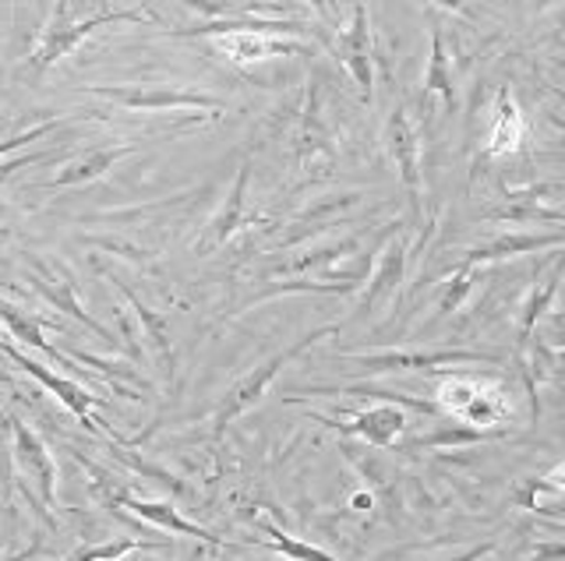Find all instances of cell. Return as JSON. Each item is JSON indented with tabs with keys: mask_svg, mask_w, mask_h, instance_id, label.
<instances>
[{
	"mask_svg": "<svg viewBox=\"0 0 565 561\" xmlns=\"http://www.w3.org/2000/svg\"><path fill=\"white\" fill-rule=\"evenodd\" d=\"M385 149L393 155V163L399 170V181L406 187V202H411V219L414 226H420L424 219V170H420V134L414 128L411 114L399 103L388 114V125H385Z\"/></svg>",
	"mask_w": 565,
	"mask_h": 561,
	"instance_id": "5",
	"label": "cell"
},
{
	"mask_svg": "<svg viewBox=\"0 0 565 561\" xmlns=\"http://www.w3.org/2000/svg\"><path fill=\"white\" fill-rule=\"evenodd\" d=\"M406 261H411V244L393 230L382 244V258H379L375 272H367V290L361 296V308L367 314H375V311H382L396 301V293L403 287V276H406Z\"/></svg>",
	"mask_w": 565,
	"mask_h": 561,
	"instance_id": "12",
	"label": "cell"
},
{
	"mask_svg": "<svg viewBox=\"0 0 565 561\" xmlns=\"http://www.w3.org/2000/svg\"><path fill=\"white\" fill-rule=\"evenodd\" d=\"M216 46H220V54L234 64H258L273 57L311 54L308 43H297L287 36H265V32H230V36H216Z\"/></svg>",
	"mask_w": 565,
	"mask_h": 561,
	"instance_id": "15",
	"label": "cell"
},
{
	"mask_svg": "<svg viewBox=\"0 0 565 561\" xmlns=\"http://www.w3.org/2000/svg\"><path fill=\"white\" fill-rule=\"evenodd\" d=\"M499 431H484V428H470V424H441L438 431H431L428 438H417L411 449H467V445H481L499 438Z\"/></svg>",
	"mask_w": 565,
	"mask_h": 561,
	"instance_id": "25",
	"label": "cell"
},
{
	"mask_svg": "<svg viewBox=\"0 0 565 561\" xmlns=\"http://www.w3.org/2000/svg\"><path fill=\"white\" fill-rule=\"evenodd\" d=\"M308 4H311V8H315L318 14H322L326 22L332 19V4H329V0H308Z\"/></svg>",
	"mask_w": 565,
	"mask_h": 561,
	"instance_id": "33",
	"label": "cell"
},
{
	"mask_svg": "<svg viewBox=\"0 0 565 561\" xmlns=\"http://www.w3.org/2000/svg\"><path fill=\"white\" fill-rule=\"evenodd\" d=\"M297 160L300 170L308 177H329L340 152H335V138L326 120V96H322V78L308 82V99L305 110H300V125H297Z\"/></svg>",
	"mask_w": 565,
	"mask_h": 561,
	"instance_id": "4",
	"label": "cell"
},
{
	"mask_svg": "<svg viewBox=\"0 0 565 561\" xmlns=\"http://www.w3.org/2000/svg\"><path fill=\"white\" fill-rule=\"evenodd\" d=\"M230 32H265V36H308L315 32L318 40H322V32L318 25L305 22V19H216V22H202V25H191V29H170L173 40H216V36H230Z\"/></svg>",
	"mask_w": 565,
	"mask_h": 561,
	"instance_id": "14",
	"label": "cell"
},
{
	"mask_svg": "<svg viewBox=\"0 0 565 561\" xmlns=\"http://www.w3.org/2000/svg\"><path fill=\"white\" fill-rule=\"evenodd\" d=\"M29 269H32V276H29L32 290L40 293L46 304H53L57 311H67L75 322H82L85 328H93L99 339L114 343V332H110V328H103V325L93 319V314H88V311L82 308L75 283H71V276L57 266V261H46V258H40V255H29Z\"/></svg>",
	"mask_w": 565,
	"mask_h": 561,
	"instance_id": "10",
	"label": "cell"
},
{
	"mask_svg": "<svg viewBox=\"0 0 565 561\" xmlns=\"http://www.w3.org/2000/svg\"><path fill=\"white\" fill-rule=\"evenodd\" d=\"M438 8H446V11H456V14H467V4L463 0H435Z\"/></svg>",
	"mask_w": 565,
	"mask_h": 561,
	"instance_id": "32",
	"label": "cell"
},
{
	"mask_svg": "<svg viewBox=\"0 0 565 561\" xmlns=\"http://www.w3.org/2000/svg\"><path fill=\"white\" fill-rule=\"evenodd\" d=\"M85 93L135 114H188L202 120H220L226 114L220 96L181 89V85H85Z\"/></svg>",
	"mask_w": 565,
	"mask_h": 561,
	"instance_id": "1",
	"label": "cell"
},
{
	"mask_svg": "<svg viewBox=\"0 0 565 561\" xmlns=\"http://www.w3.org/2000/svg\"><path fill=\"white\" fill-rule=\"evenodd\" d=\"M343 364H358L361 375H399V371H446L463 364H505L499 349H467V346H414V349H379V354H335Z\"/></svg>",
	"mask_w": 565,
	"mask_h": 561,
	"instance_id": "2",
	"label": "cell"
},
{
	"mask_svg": "<svg viewBox=\"0 0 565 561\" xmlns=\"http://www.w3.org/2000/svg\"><path fill=\"white\" fill-rule=\"evenodd\" d=\"M558 279H562V266H555L552 276H547L544 283L526 296V304L520 311V325H516V354H526L530 339H534V332H537V322L552 311V301L558 293Z\"/></svg>",
	"mask_w": 565,
	"mask_h": 561,
	"instance_id": "23",
	"label": "cell"
},
{
	"mask_svg": "<svg viewBox=\"0 0 565 561\" xmlns=\"http://www.w3.org/2000/svg\"><path fill=\"white\" fill-rule=\"evenodd\" d=\"M247 184H252V160H244V163H241V170H237L234 187H230L226 202L220 205V213L205 223L202 237L194 240V255H199V258L216 255V251L223 248V244L244 226V219H247Z\"/></svg>",
	"mask_w": 565,
	"mask_h": 561,
	"instance_id": "13",
	"label": "cell"
},
{
	"mask_svg": "<svg viewBox=\"0 0 565 561\" xmlns=\"http://www.w3.org/2000/svg\"><path fill=\"white\" fill-rule=\"evenodd\" d=\"M67 120H43V125H35V128H29V131H22V134H14V138H0V155L4 152H14V149H22V145H29V142H40V138H46L50 131H57V128H64Z\"/></svg>",
	"mask_w": 565,
	"mask_h": 561,
	"instance_id": "29",
	"label": "cell"
},
{
	"mask_svg": "<svg viewBox=\"0 0 565 561\" xmlns=\"http://www.w3.org/2000/svg\"><path fill=\"white\" fill-rule=\"evenodd\" d=\"M96 4H103V0H96Z\"/></svg>",
	"mask_w": 565,
	"mask_h": 561,
	"instance_id": "35",
	"label": "cell"
},
{
	"mask_svg": "<svg viewBox=\"0 0 565 561\" xmlns=\"http://www.w3.org/2000/svg\"><path fill=\"white\" fill-rule=\"evenodd\" d=\"M335 57L347 64L353 85L361 89V99H375V36H371V19H367V0L353 4L350 22L335 36Z\"/></svg>",
	"mask_w": 565,
	"mask_h": 561,
	"instance_id": "8",
	"label": "cell"
},
{
	"mask_svg": "<svg viewBox=\"0 0 565 561\" xmlns=\"http://www.w3.org/2000/svg\"><path fill=\"white\" fill-rule=\"evenodd\" d=\"M117 22H156V14L152 11H117L114 8V11H99V14H93V19H78V22H71V19L50 22L43 29L40 46H35V54H32V67H35V72H46V67L64 61L85 36H93L96 29L117 25Z\"/></svg>",
	"mask_w": 565,
	"mask_h": 561,
	"instance_id": "6",
	"label": "cell"
},
{
	"mask_svg": "<svg viewBox=\"0 0 565 561\" xmlns=\"http://www.w3.org/2000/svg\"><path fill=\"white\" fill-rule=\"evenodd\" d=\"M0 325H4V332H8L11 339L25 343V346H35V349H43V354H46L50 360H57V364L71 367L61 349H57V346H50V343L43 339V325H40V319H35V314H29V311H22V308H14V304H8V301H0Z\"/></svg>",
	"mask_w": 565,
	"mask_h": 561,
	"instance_id": "22",
	"label": "cell"
},
{
	"mask_svg": "<svg viewBox=\"0 0 565 561\" xmlns=\"http://www.w3.org/2000/svg\"><path fill=\"white\" fill-rule=\"evenodd\" d=\"M110 279H114V287L124 293V301H128V304L135 308V319H138L141 332H146V339H149L152 354H156V360H159V371H163L167 381L173 385V378H177V354H173V339H170V325H167V319H163V314H156V311H149L146 304H141V296H138L128 283H120L117 276H110Z\"/></svg>",
	"mask_w": 565,
	"mask_h": 561,
	"instance_id": "17",
	"label": "cell"
},
{
	"mask_svg": "<svg viewBox=\"0 0 565 561\" xmlns=\"http://www.w3.org/2000/svg\"><path fill=\"white\" fill-rule=\"evenodd\" d=\"M424 96H441L446 99L449 114L459 107V89H456V78H452V61L446 54V36L441 29L431 25V54H428V72H424Z\"/></svg>",
	"mask_w": 565,
	"mask_h": 561,
	"instance_id": "20",
	"label": "cell"
},
{
	"mask_svg": "<svg viewBox=\"0 0 565 561\" xmlns=\"http://www.w3.org/2000/svg\"><path fill=\"white\" fill-rule=\"evenodd\" d=\"M0 216H4V205H0Z\"/></svg>",
	"mask_w": 565,
	"mask_h": 561,
	"instance_id": "34",
	"label": "cell"
},
{
	"mask_svg": "<svg viewBox=\"0 0 565 561\" xmlns=\"http://www.w3.org/2000/svg\"><path fill=\"white\" fill-rule=\"evenodd\" d=\"M473 279H477V266H459L456 276L449 279V287L446 293H441V301H438V319H446V314L459 311V304L467 301V293L473 290Z\"/></svg>",
	"mask_w": 565,
	"mask_h": 561,
	"instance_id": "28",
	"label": "cell"
},
{
	"mask_svg": "<svg viewBox=\"0 0 565 561\" xmlns=\"http://www.w3.org/2000/svg\"><path fill=\"white\" fill-rule=\"evenodd\" d=\"M526 138V120L516 107V99L509 93H499V107H494V128L488 134V155H509L523 145Z\"/></svg>",
	"mask_w": 565,
	"mask_h": 561,
	"instance_id": "21",
	"label": "cell"
},
{
	"mask_svg": "<svg viewBox=\"0 0 565 561\" xmlns=\"http://www.w3.org/2000/svg\"><path fill=\"white\" fill-rule=\"evenodd\" d=\"M512 498H516V505L530 508V513L558 516L562 513V466H555L552 473H547V477L523 481V487Z\"/></svg>",
	"mask_w": 565,
	"mask_h": 561,
	"instance_id": "24",
	"label": "cell"
},
{
	"mask_svg": "<svg viewBox=\"0 0 565 561\" xmlns=\"http://www.w3.org/2000/svg\"><path fill=\"white\" fill-rule=\"evenodd\" d=\"M258 530L269 537V540H258V543H265V548H273V551H279V554H287L290 561H340V558H332L329 551H322V548H315V543H305V540H297V537H290V533H282L276 522H269V519H262L258 522Z\"/></svg>",
	"mask_w": 565,
	"mask_h": 561,
	"instance_id": "26",
	"label": "cell"
},
{
	"mask_svg": "<svg viewBox=\"0 0 565 561\" xmlns=\"http://www.w3.org/2000/svg\"><path fill=\"white\" fill-rule=\"evenodd\" d=\"M0 354H4V357H11V360H14L18 367H22L25 375H32L35 381L43 385V389H50L53 396H57V399L64 402V407H67L71 413H75V417L82 420V424H85L88 431H93V434H103V438H110L114 445H120V438H114L110 431H103V424H99V420L93 417V407H96V402H99V396H93V392H88V389H82L78 381H71V378H61V375H53L50 367H43L40 360L25 357L22 349H18V346L11 343V336H8V339H0Z\"/></svg>",
	"mask_w": 565,
	"mask_h": 561,
	"instance_id": "9",
	"label": "cell"
},
{
	"mask_svg": "<svg viewBox=\"0 0 565 561\" xmlns=\"http://www.w3.org/2000/svg\"><path fill=\"white\" fill-rule=\"evenodd\" d=\"M350 508H353V513H371V508H375V495H371L367 487L358 490V495L350 498Z\"/></svg>",
	"mask_w": 565,
	"mask_h": 561,
	"instance_id": "30",
	"label": "cell"
},
{
	"mask_svg": "<svg viewBox=\"0 0 565 561\" xmlns=\"http://www.w3.org/2000/svg\"><path fill=\"white\" fill-rule=\"evenodd\" d=\"M329 336H340V325H322V328H315V332H308V336H300L294 346H287V349H279L276 357H269L265 364H258L255 371H247L244 378H237L230 389L223 392V399H220V407H216V413H212V438H223V431L234 424L237 417H244L247 410L255 407V402L269 392V385L276 381V375L287 367L294 357H300L305 349H311L318 339H329Z\"/></svg>",
	"mask_w": 565,
	"mask_h": 561,
	"instance_id": "3",
	"label": "cell"
},
{
	"mask_svg": "<svg viewBox=\"0 0 565 561\" xmlns=\"http://www.w3.org/2000/svg\"><path fill=\"white\" fill-rule=\"evenodd\" d=\"M4 420L11 431V445H14V466L25 473V481H32L35 495H40L43 508L50 513V508H57V463H53V452L22 417L4 413Z\"/></svg>",
	"mask_w": 565,
	"mask_h": 561,
	"instance_id": "7",
	"label": "cell"
},
{
	"mask_svg": "<svg viewBox=\"0 0 565 561\" xmlns=\"http://www.w3.org/2000/svg\"><path fill=\"white\" fill-rule=\"evenodd\" d=\"M149 548H167V543L156 540H138V537H124V540H103V543H88L78 548L75 554H67L64 561H120L135 551H149Z\"/></svg>",
	"mask_w": 565,
	"mask_h": 561,
	"instance_id": "27",
	"label": "cell"
},
{
	"mask_svg": "<svg viewBox=\"0 0 565 561\" xmlns=\"http://www.w3.org/2000/svg\"><path fill=\"white\" fill-rule=\"evenodd\" d=\"M315 420H318V424L335 428L340 434L361 438V442L371 445V449H393L396 438L406 431V413H403V407H396V402H371L367 410L353 413L347 424H340V420H329V417H315Z\"/></svg>",
	"mask_w": 565,
	"mask_h": 561,
	"instance_id": "11",
	"label": "cell"
},
{
	"mask_svg": "<svg viewBox=\"0 0 565 561\" xmlns=\"http://www.w3.org/2000/svg\"><path fill=\"white\" fill-rule=\"evenodd\" d=\"M131 152H135L131 145H96V149H88L85 155H78V160L64 163L61 173L46 187L57 191V187H78V184H88V181H99L124 160V155H131Z\"/></svg>",
	"mask_w": 565,
	"mask_h": 561,
	"instance_id": "19",
	"label": "cell"
},
{
	"mask_svg": "<svg viewBox=\"0 0 565 561\" xmlns=\"http://www.w3.org/2000/svg\"><path fill=\"white\" fill-rule=\"evenodd\" d=\"M110 505L117 508H128V513H135L138 519H146L152 526H159V530L167 533H181V537H194V540H205V543H223L220 537H212L205 526L184 519L181 513H177L173 505L167 501H146V498H131V495H120V490L110 487Z\"/></svg>",
	"mask_w": 565,
	"mask_h": 561,
	"instance_id": "16",
	"label": "cell"
},
{
	"mask_svg": "<svg viewBox=\"0 0 565 561\" xmlns=\"http://www.w3.org/2000/svg\"><path fill=\"white\" fill-rule=\"evenodd\" d=\"M484 554H491V543H481V548L459 551V554H452V558H438V561H481Z\"/></svg>",
	"mask_w": 565,
	"mask_h": 561,
	"instance_id": "31",
	"label": "cell"
},
{
	"mask_svg": "<svg viewBox=\"0 0 565 561\" xmlns=\"http://www.w3.org/2000/svg\"><path fill=\"white\" fill-rule=\"evenodd\" d=\"M541 248H562V230L555 234H502L488 244H477V248L467 251L463 266H488V261H502V258H516V255H530V251H541Z\"/></svg>",
	"mask_w": 565,
	"mask_h": 561,
	"instance_id": "18",
	"label": "cell"
}]
</instances>
